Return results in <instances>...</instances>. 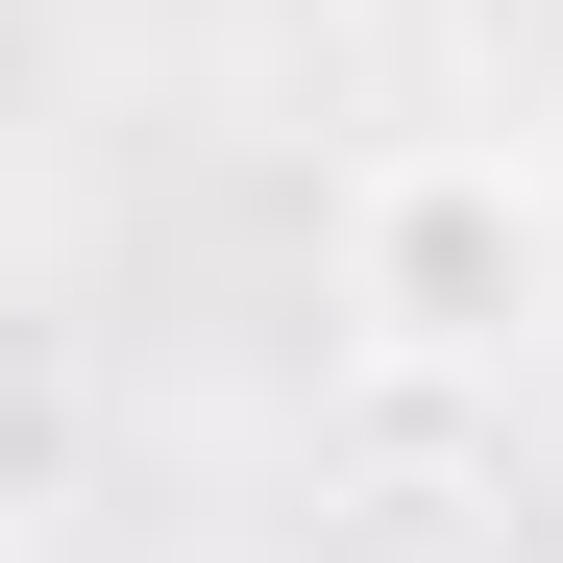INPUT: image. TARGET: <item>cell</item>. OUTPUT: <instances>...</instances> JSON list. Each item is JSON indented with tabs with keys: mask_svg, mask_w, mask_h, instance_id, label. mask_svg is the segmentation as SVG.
Returning a JSON list of instances; mask_svg holds the SVG:
<instances>
[{
	"mask_svg": "<svg viewBox=\"0 0 563 563\" xmlns=\"http://www.w3.org/2000/svg\"><path fill=\"white\" fill-rule=\"evenodd\" d=\"M343 319H367V367H539L563 343L539 147H367L343 172Z\"/></svg>",
	"mask_w": 563,
	"mask_h": 563,
	"instance_id": "cell-1",
	"label": "cell"
},
{
	"mask_svg": "<svg viewBox=\"0 0 563 563\" xmlns=\"http://www.w3.org/2000/svg\"><path fill=\"white\" fill-rule=\"evenodd\" d=\"M539 197H563V123H539Z\"/></svg>",
	"mask_w": 563,
	"mask_h": 563,
	"instance_id": "cell-2",
	"label": "cell"
}]
</instances>
